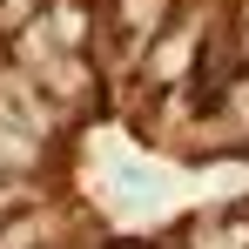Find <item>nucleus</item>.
<instances>
[{
    "instance_id": "nucleus-2",
    "label": "nucleus",
    "mask_w": 249,
    "mask_h": 249,
    "mask_svg": "<svg viewBox=\"0 0 249 249\" xmlns=\"http://www.w3.org/2000/svg\"><path fill=\"white\" fill-rule=\"evenodd\" d=\"M0 249H47V209H14V215H0Z\"/></svg>"
},
{
    "instance_id": "nucleus-3",
    "label": "nucleus",
    "mask_w": 249,
    "mask_h": 249,
    "mask_svg": "<svg viewBox=\"0 0 249 249\" xmlns=\"http://www.w3.org/2000/svg\"><path fill=\"white\" fill-rule=\"evenodd\" d=\"M47 7L54 0H0V47H14L20 34H34L47 20Z\"/></svg>"
},
{
    "instance_id": "nucleus-1",
    "label": "nucleus",
    "mask_w": 249,
    "mask_h": 249,
    "mask_svg": "<svg viewBox=\"0 0 249 249\" xmlns=\"http://www.w3.org/2000/svg\"><path fill=\"white\" fill-rule=\"evenodd\" d=\"M41 155H47V142L34 135V128H20L7 108H0V175H14V182H27L34 168H41Z\"/></svg>"
}]
</instances>
